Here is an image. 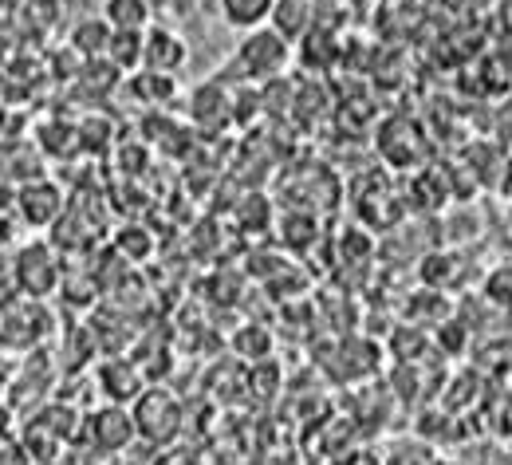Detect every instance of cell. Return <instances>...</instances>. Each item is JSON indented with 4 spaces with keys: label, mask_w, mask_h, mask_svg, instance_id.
I'll use <instances>...</instances> for the list:
<instances>
[{
    "label": "cell",
    "mask_w": 512,
    "mask_h": 465,
    "mask_svg": "<svg viewBox=\"0 0 512 465\" xmlns=\"http://www.w3.org/2000/svg\"><path fill=\"white\" fill-rule=\"evenodd\" d=\"M12 292L16 296H28V300H48L64 288V261H60V249L44 237L36 241H24L16 253H12Z\"/></svg>",
    "instance_id": "1"
},
{
    "label": "cell",
    "mask_w": 512,
    "mask_h": 465,
    "mask_svg": "<svg viewBox=\"0 0 512 465\" xmlns=\"http://www.w3.org/2000/svg\"><path fill=\"white\" fill-rule=\"evenodd\" d=\"M130 418H134V434H138L142 442L166 450V446H174V438L182 434L186 410H182V402H178L174 391H166V387H146L138 399L130 402Z\"/></svg>",
    "instance_id": "2"
},
{
    "label": "cell",
    "mask_w": 512,
    "mask_h": 465,
    "mask_svg": "<svg viewBox=\"0 0 512 465\" xmlns=\"http://www.w3.org/2000/svg\"><path fill=\"white\" fill-rule=\"evenodd\" d=\"M52 332V320L40 300L8 292L0 300V351H36Z\"/></svg>",
    "instance_id": "3"
},
{
    "label": "cell",
    "mask_w": 512,
    "mask_h": 465,
    "mask_svg": "<svg viewBox=\"0 0 512 465\" xmlns=\"http://www.w3.org/2000/svg\"><path fill=\"white\" fill-rule=\"evenodd\" d=\"M64 190L52 182V178H32V182H20L16 186V213L28 229H56L60 217H64Z\"/></svg>",
    "instance_id": "4"
},
{
    "label": "cell",
    "mask_w": 512,
    "mask_h": 465,
    "mask_svg": "<svg viewBox=\"0 0 512 465\" xmlns=\"http://www.w3.org/2000/svg\"><path fill=\"white\" fill-rule=\"evenodd\" d=\"M237 60H241V67H245L253 79H276V75L288 67V60H292V44H288L276 28H253V32L241 40Z\"/></svg>",
    "instance_id": "5"
},
{
    "label": "cell",
    "mask_w": 512,
    "mask_h": 465,
    "mask_svg": "<svg viewBox=\"0 0 512 465\" xmlns=\"http://www.w3.org/2000/svg\"><path fill=\"white\" fill-rule=\"evenodd\" d=\"M83 430H87V442H91L95 450H103V454H119V450H127L130 442L138 438L130 410L127 406H115V402L91 410V414L83 418Z\"/></svg>",
    "instance_id": "6"
},
{
    "label": "cell",
    "mask_w": 512,
    "mask_h": 465,
    "mask_svg": "<svg viewBox=\"0 0 512 465\" xmlns=\"http://www.w3.org/2000/svg\"><path fill=\"white\" fill-rule=\"evenodd\" d=\"M186 64V40L170 28H150L142 36V67L146 71H162V75H174L178 67Z\"/></svg>",
    "instance_id": "7"
},
{
    "label": "cell",
    "mask_w": 512,
    "mask_h": 465,
    "mask_svg": "<svg viewBox=\"0 0 512 465\" xmlns=\"http://www.w3.org/2000/svg\"><path fill=\"white\" fill-rule=\"evenodd\" d=\"M375 363H379V347L371 339H343L335 347V363H327V367L343 383H359V379H367L375 371Z\"/></svg>",
    "instance_id": "8"
},
{
    "label": "cell",
    "mask_w": 512,
    "mask_h": 465,
    "mask_svg": "<svg viewBox=\"0 0 512 465\" xmlns=\"http://www.w3.org/2000/svg\"><path fill=\"white\" fill-rule=\"evenodd\" d=\"M229 103L233 99H229V91L221 83H201L190 99V119L205 131H225V123L233 119Z\"/></svg>",
    "instance_id": "9"
},
{
    "label": "cell",
    "mask_w": 512,
    "mask_h": 465,
    "mask_svg": "<svg viewBox=\"0 0 512 465\" xmlns=\"http://www.w3.org/2000/svg\"><path fill=\"white\" fill-rule=\"evenodd\" d=\"M99 391L115 402V406H123V402L138 399L146 391V383H142V371L134 363H127V359H107L99 367Z\"/></svg>",
    "instance_id": "10"
},
{
    "label": "cell",
    "mask_w": 512,
    "mask_h": 465,
    "mask_svg": "<svg viewBox=\"0 0 512 465\" xmlns=\"http://www.w3.org/2000/svg\"><path fill=\"white\" fill-rule=\"evenodd\" d=\"M379 146H383L386 162L390 166H410V162H422V142L418 131L406 123V119H390L383 131H379Z\"/></svg>",
    "instance_id": "11"
},
{
    "label": "cell",
    "mask_w": 512,
    "mask_h": 465,
    "mask_svg": "<svg viewBox=\"0 0 512 465\" xmlns=\"http://www.w3.org/2000/svg\"><path fill=\"white\" fill-rule=\"evenodd\" d=\"M127 91L138 99V103H150V107H162L178 95V79L174 75H162V71H146L138 67L134 75L127 79Z\"/></svg>",
    "instance_id": "12"
},
{
    "label": "cell",
    "mask_w": 512,
    "mask_h": 465,
    "mask_svg": "<svg viewBox=\"0 0 512 465\" xmlns=\"http://www.w3.org/2000/svg\"><path fill=\"white\" fill-rule=\"evenodd\" d=\"M111 24L103 20V16H87V20H79L75 24V32H71V48L91 64V60H103L107 56V44H111Z\"/></svg>",
    "instance_id": "13"
},
{
    "label": "cell",
    "mask_w": 512,
    "mask_h": 465,
    "mask_svg": "<svg viewBox=\"0 0 512 465\" xmlns=\"http://www.w3.org/2000/svg\"><path fill=\"white\" fill-rule=\"evenodd\" d=\"M103 20L115 32H142L150 24V0H107Z\"/></svg>",
    "instance_id": "14"
},
{
    "label": "cell",
    "mask_w": 512,
    "mask_h": 465,
    "mask_svg": "<svg viewBox=\"0 0 512 465\" xmlns=\"http://www.w3.org/2000/svg\"><path fill=\"white\" fill-rule=\"evenodd\" d=\"M142 36L146 32H111V44H107V64L115 67L119 75H134L142 67Z\"/></svg>",
    "instance_id": "15"
},
{
    "label": "cell",
    "mask_w": 512,
    "mask_h": 465,
    "mask_svg": "<svg viewBox=\"0 0 512 465\" xmlns=\"http://www.w3.org/2000/svg\"><path fill=\"white\" fill-rule=\"evenodd\" d=\"M280 237H284V245H288V249H296V253H300V249H308V245L320 237V217H316V213H300V209H296V213H288V217L280 221Z\"/></svg>",
    "instance_id": "16"
},
{
    "label": "cell",
    "mask_w": 512,
    "mask_h": 465,
    "mask_svg": "<svg viewBox=\"0 0 512 465\" xmlns=\"http://www.w3.org/2000/svg\"><path fill=\"white\" fill-rule=\"evenodd\" d=\"M272 8H276V0H221L225 20L237 24V28H256V24H264V20L272 16Z\"/></svg>",
    "instance_id": "17"
},
{
    "label": "cell",
    "mask_w": 512,
    "mask_h": 465,
    "mask_svg": "<svg viewBox=\"0 0 512 465\" xmlns=\"http://www.w3.org/2000/svg\"><path fill=\"white\" fill-rule=\"evenodd\" d=\"M276 32L284 36V40H292V36H304L308 32V16H312V8H308V0H276Z\"/></svg>",
    "instance_id": "18"
},
{
    "label": "cell",
    "mask_w": 512,
    "mask_h": 465,
    "mask_svg": "<svg viewBox=\"0 0 512 465\" xmlns=\"http://www.w3.org/2000/svg\"><path fill=\"white\" fill-rule=\"evenodd\" d=\"M20 442H24V450H28V458H32V462H52V458L64 450V442H60L48 426H40L36 418L24 426V438H20Z\"/></svg>",
    "instance_id": "19"
},
{
    "label": "cell",
    "mask_w": 512,
    "mask_h": 465,
    "mask_svg": "<svg viewBox=\"0 0 512 465\" xmlns=\"http://www.w3.org/2000/svg\"><path fill=\"white\" fill-rule=\"evenodd\" d=\"M335 56H339V40L327 28H312L308 40H304V60H308V67L335 64Z\"/></svg>",
    "instance_id": "20"
},
{
    "label": "cell",
    "mask_w": 512,
    "mask_h": 465,
    "mask_svg": "<svg viewBox=\"0 0 512 465\" xmlns=\"http://www.w3.org/2000/svg\"><path fill=\"white\" fill-rule=\"evenodd\" d=\"M233 347H237L245 359L260 363V359H268V351H272V335L264 332V328H241V335L233 339Z\"/></svg>",
    "instance_id": "21"
},
{
    "label": "cell",
    "mask_w": 512,
    "mask_h": 465,
    "mask_svg": "<svg viewBox=\"0 0 512 465\" xmlns=\"http://www.w3.org/2000/svg\"><path fill=\"white\" fill-rule=\"evenodd\" d=\"M119 249L130 261H146L154 253V237L146 229H138V225H127V229H119Z\"/></svg>",
    "instance_id": "22"
},
{
    "label": "cell",
    "mask_w": 512,
    "mask_h": 465,
    "mask_svg": "<svg viewBox=\"0 0 512 465\" xmlns=\"http://www.w3.org/2000/svg\"><path fill=\"white\" fill-rule=\"evenodd\" d=\"M489 300L501 304V308H512V265H501L489 272V284H485Z\"/></svg>",
    "instance_id": "23"
},
{
    "label": "cell",
    "mask_w": 512,
    "mask_h": 465,
    "mask_svg": "<svg viewBox=\"0 0 512 465\" xmlns=\"http://www.w3.org/2000/svg\"><path fill=\"white\" fill-rule=\"evenodd\" d=\"M449 272H453V265H449L446 253H430V257L422 261V280H426V284H434V288H438V284H446Z\"/></svg>",
    "instance_id": "24"
},
{
    "label": "cell",
    "mask_w": 512,
    "mask_h": 465,
    "mask_svg": "<svg viewBox=\"0 0 512 465\" xmlns=\"http://www.w3.org/2000/svg\"><path fill=\"white\" fill-rule=\"evenodd\" d=\"M422 343H426L422 332H406V328H402V332L394 335V351H398V359H402V363H418Z\"/></svg>",
    "instance_id": "25"
},
{
    "label": "cell",
    "mask_w": 512,
    "mask_h": 465,
    "mask_svg": "<svg viewBox=\"0 0 512 465\" xmlns=\"http://www.w3.org/2000/svg\"><path fill=\"white\" fill-rule=\"evenodd\" d=\"M0 465H32L24 442H20L16 434H4V438H0Z\"/></svg>",
    "instance_id": "26"
},
{
    "label": "cell",
    "mask_w": 512,
    "mask_h": 465,
    "mask_svg": "<svg viewBox=\"0 0 512 465\" xmlns=\"http://www.w3.org/2000/svg\"><path fill=\"white\" fill-rule=\"evenodd\" d=\"M438 343L446 347V351H465V324H457V320H446L442 324V332H438Z\"/></svg>",
    "instance_id": "27"
},
{
    "label": "cell",
    "mask_w": 512,
    "mask_h": 465,
    "mask_svg": "<svg viewBox=\"0 0 512 465\" xmlns=\"http://www.w3.org/2000/svg\"><path fill=\"white\" fill-rule=\"evenodd\" d=\"M154 465H193V458L186 454V450H170V454H162Z\"/></svg>",
    "instance_id": "28"
},
{
    "label": "cell",
    "mask_w": 512,
    "mask_h": 465,
    "mask_svg": "<svg viewBox=\"0 0 512 465\" xmlns=\"http://www.w3.org/2000/svg\"><path fill=\"white\" fill-rule=\"evenodd\" d=\"M4 434H12V406L8 402H0V438Z\"/></svg>",
    "instance_id": "29"
},
{
    "label": "cell",
    "mask_w": 512,
    "mask_h": 465,
    "mask_svg": "<svg viewBox=\"0 0 512 465\" xmlns=\"http://www.w3.org/2000/svg\"><path fill=\"white\" fill-rule=\"evenodd\" d=\"M343 462H347V465H379L375 458H367V454H347Z\"/></svg>",
    "instance_id": "30"
},
{
    "label": "cell",
    "mask_w": 512,
    "mask_h": 465,
    "mask_svg": "<svg viewBox=\"0 0 512 465\" xmlns=\"http://www.w3.org/2000/svg\"><path fill=\"white\" fill-rule=\"evenodd\" d=\"M8 387V371H4V359H0V391Z\"/></svg>",
    "instance_id": "31"
},
{
    "label": "cell",
    "mask_w": 512,
    "mask_h": 465,
    "mask_svg": "<svg viewBox=\"0 0 512 465\" xmlns=\"http://www.w3.org/2000/svg\"><path fill=\"white\" fill-rule=\"evenodd\" d=\"M430 465H457V462H446V458H434Z\"/></svg>",
    "instance_id": "32"
},
{
    "label": "cell",
    "mask_w": 512,
    "mask_h": 465,
    "mask_svg": "<svg viewBox=\"0 0 512 465\" xmlns=\"http://www.w3.org/2000/svg\"><path fill=\"white\" fill-rule=\"evenodd\" d=\"M0 127H4V107H0Z\"/></svg>",
    "instance_id": "33"
}]
</instances>
